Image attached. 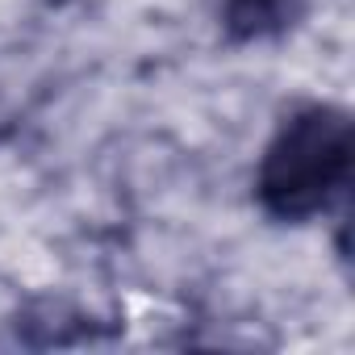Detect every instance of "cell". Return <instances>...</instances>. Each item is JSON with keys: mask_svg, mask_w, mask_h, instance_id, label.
Segmentation results:
<instances>
[{"mask_svg": "<svg viewBox=\"0 0 355 355\" xmlns=\"http://www.w3.org/2000/svg\"><path fill=\"white\" fill-rule=\"evenodd\" d=\"M351 113L338 105H301L293 109L272 142L263 146V159L255 167V197L259 209L272 222H313L326 214L351 184Z\"/></svg>", "mask_w": 355, "mask_h": 355, "instance_id": "6da1fadb", "label": "cell"}, {"mask_svg": "<svg viewBox=\"0 0 355 355\" xmlns=\"http://www.w3.org/2000/svg\"><path fill=\"white\" fill-rule=\"evenodd\" d=\"M214 13L230 42H259L293 30L305 0H214Z\"/></svg>", "mask_w": 355, "mask_h": 355, "instance_id": "7a4b0ae2", "label": "cell"}]
</instances>
